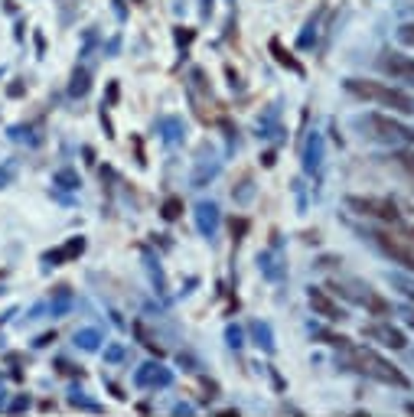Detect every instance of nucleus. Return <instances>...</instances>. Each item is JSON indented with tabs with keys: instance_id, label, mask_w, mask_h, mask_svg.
I'll use <instances>...</instances> for the list:
<instances>
[{
	"instance_id": "f257e3e1",
	"label": "nucleus",
	"mask_w": 414,
	"mask_h": 417,
	"mask_svg": "<svg viewBox=\"0 0 414 417\" xmlns=\"http://www.w3.org/2000/svg\"><path fill=\"white\" fill-rule=\"evenodd\" d=\"M342 359L352 372H359L365 378H375L382 385H395V388H408V378H404L398 368L391 365L389 359H382L375 349H365V345H342Z\"/></svg>"
},
{
	"instance_id": "f03ea898",
	"label": "nucleus",
	"mask_w": 414,
	"mask_h": 417,
	"mask_svg": "<svg viewBox=\"0 0 414 417\" xmlns=\"http://www.w3.org/2000/svg\"><path fill=\"white\" fill-rule=\"evenodd\" d=\"M346 92L356 95V98L375 101V105H385L391 111H402V114H414V98L404 95L398 88L382 85V82H369V78H346Z\"/></svg>"
},
{
	"instance_id": "7ed1b4c3",
	"label": "nucleus",
	"mask_w": 414,
	"mask_h": 417,
	"mask_svg": "<svg viewBox=\"0 0 414 417\" xmlns=\"http://www.w3.org/2000/svg\"><path fill=\"white\" fill-rule=\"evenodd\" d=\"M356 127L378 144H414V127L395 121L389 114H362V118H356Z\"/></svg>"
},
{
	"instance_id": "20e7f679",
	"label": "nucleus",
	"mask_w": 414,
	"mask_h": 417,
	"mask_svg": "<svg viewBox=\"0 0 414 417\" xmlns=\"http://www.w3.org/2000/svg\"><path fill=\"white\" fill-rule=\"evenodd\" d=\"M372 238L391 261L414 270V228H375Z\"/></svg>"
},
{
	"instance_id": "39448f33",
	"label": "nucleus",
	"mask_w": 414,
	"mask_h": 417,
	"mask_svg": "<svg viewBox=\"0 0 414 417\" xmlns=\"http://www.w3.org/2000/svg\"><path fill=\"white\" fill-rule=\"evenodd\" d=\"M378 65H382V72L391 75L395 82H404V85L414 88V59L411 56H402V52H382Z\"/></svg>"
},
{
	"instance_id": "423d86ee",
	"label": "nucleus",
	"mask_w": 414,
	"mask_h": 417,
	"mask_svg": "<svg viewBox=\"0 0 414 417\" xmlns=\"http://www.w3.org/2000/svg\"><path fill=\"white\" fill-rule=\"evenodd\" d=\"M352 208H359L362 215H372V219H385V222H398V208L389 199H349Z\"/></svg>"
},
{
	"instance_id": "0eeeda50",
	"label": "nucleus",
	"mask_w": 414,
	"mask_h": 417,
	"mask_svg": "<svg viewBox=\"0 0 414 417\" xmlns=\"http://www.w3.org/2000/svg\"><path fill=\"white\" fill-rule=\"evenodd\" d=\"M362 332L369 336V339H375V343L391 345V349H404V345H408L404 332L395 330V326H389V323H372V326H365Z\"/></svg>"
},
{
	"instance_id": "6e6552de",
	"label": "nucleus",
	"mask_w": 414,
	"mask_h": 417,
	"mask_svg": "<svg viewBox=\"0 0 414 417\" xmlns=\"http://www.w3.org/2000/svg\"><path fill=\"white\" fill-rule=\"evenodd\" d=\"M310 307H314L320 317H327V319H342V310L329 300L327 290H316V287H314V290H310Z\"/></svg>"
},
{
	"instance_id": "1a4fd4ad",
	"label": "nucleus",
	"mask_w": 414,
	"mask_h": 417,
	"mask_svg": "<svg viewBox=\"0 0 414 417\" xmlns=\"http://www.w3.org/2000/svg\"><path fill=\"white\" fill-rule=\"evenodd\" d=\"M196 222H199L202 235H213L215 225H219V208H215L213 202H202V206L196 208Z\"/></svg>"
},
{
	"instance_id": "9d476101",
	"label": "nucleus",
	"mask_w": 414,
	"mask_h": 417,
	"mask_svg": "<svg viewBox=\"0 0 414 417\" xmlns=\"http://www.w3.org/2000/svg\"><path fill=\"white\" fill-rule=\"evenodd\" d=\"M138 385H170V372L160 365H144L138 372Z\"/></svg>"
},
{
	"instance_id": "9b49d317",
	"label": "nucleus",
	"mask_w": 414,
	"mask_h": 417,
	"mask_svg": "<svg viewBox=\"0 0 414 417\" xmlns=\"http://www.w3.org/2000/svg\"><path fill=\"white\" fill-rule=\"evenodd\" d=\"M271 52H274V59L281 62V65H287L290 72H297V75L303 72V65H301L297 59H294V56H290L287 50H284V43H281V39H271Z\"/></svg>"
},
{
	"instance_id": "f8f14e48",
	"label": "nucleus",
	"mask_w": 414,
	"mask_h": 417,
	"mask_svg": "<svg viewBox=\"0 0 414 417\" xmlns=\"http://www.w3.org/2000/svg\"><path fill=\"white\" fill-rule=\"evenodd\" d=\"M320 160H323V140L320 137H310V144H307V170L314 173V170H320Z\"/></svg>"
},
{
	"instance_id": "ddd939ff",
	"label": "nucleus",
	"mask_w": 414,
	"mask_h": 417,
	"mask_svg": "<svg viewBox=\"0 0 414 417\" xmlns=\"http://www.w3.org/2000/svg\"><path fill=\"white\" fill-rule=\"evenodd\" d=\"M395 167H398V170H402L404 176H408V180L414 183V153H408V150L395 153Z\"/></svg>"
},
{
	"instance_id": "4468645a",
	"label": "nucleus",
	"mask_w": 414,
	"mask_h": 417,
	"mask_svg": "<svg viewBox=\"0 0 414 417\" xmlns=\"http://www.w3.org/2000/svg\"><path fill=\"white\" fill-rule=\"evenodd\" d=\"M88 92V72L82 69V72L72 75V95H85Z\"/></svg>"
},
{
	"instance_id": "2eb2a0df",
	"label": "nucleus",
	"mask_w": 414,
	"mask_h": 417,
	"mask_svg": "<svg viewBox=\"0 0 414 417\" xmlns=\"http://www.w3.org/2000/svg\"><path fill=\"white\" fill-rule=\"evenodd\" d=\"M179 212H183V202H179V199H166V202H164V219H170V222H173L176 219V215H179Z\"/></svg>"
},
{
	"instance_id": "dca6fc26",
	"label": "nucleus",
	"mask_w": 414,
	"mask_h": 417,
	"mask_svg": "<svg viewBox=\"0 0 414 417\" xmlns=\"http://www.w3.org/2000/svg\"><path fill=\"white\" fill-rule=\"evenodd\" d=\"M398 39H402L404 46H411V50H414V23H402V26H398Z\"/></svg>"
},
{
	"instance_id": "f3484780",
	"label": "nucleus",
	"mask_w": 414,
	"mask_h": 417,
	"mask_svg": "<svg viewBox=\"0 0 414 417\" xmlns=\"http://www.w3.org/2000/svg\"><path fill=\"white\" fill-rule=\"evenodd\" d=\"M395 284H398V287L404 290V297H411V300H414V284H411V281H395Z\"/></svg>"
},
{
	"instance_id": "a211bd4d",
	"label": "nucleus",
	"mask_w": 414,
	"mask_h": 417,
	"mask_svg": "<svg viewBox=\"0 0 414 417\" xmlns=\"http://www.w3.org/2000/svg\"><path fill=\"white\" fill-rule=\"evenodd\" d=\"M408 323H411V326H414V310H411V313H408Z\"/></svg>"
},
{
	"instance_id": "6ab92c4d",
	"label": "nucleus",
	"mask_w": 414,
	"mask_h": 417,
	"mask_svg": "<svg viewBox=\"0 0 414 417\" xmlns=\"http://www.w3.org/2000/svg\"><path fill=\"white\" fill-rule=\"evenodd\" d=\"M408 411H411V414H414V405H408Z\"/></svg>"
}]
</instances>
